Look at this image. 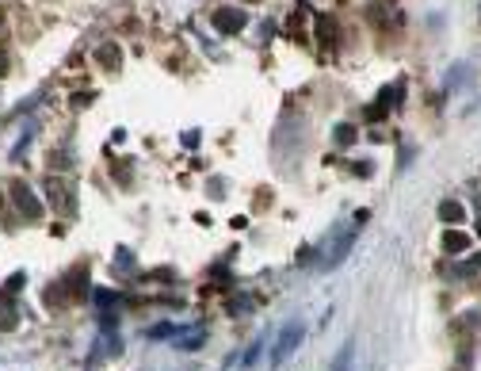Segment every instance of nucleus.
<instances>
[{
    "instance_id": "nucleus-1",
    "label": "nucleus",
    "mask_w": 481,
    "mask_h": 371,
    "mask_svg": "<svg viewBox=\"0 0 481 371\" xmlns=\"http://www.w3.org/2000/svg\"><path fill=\"white\" fill-rule=\"evenodd\" d=\"M302 337H306L302 321H287V326L279 329V337H275V344H272V368L287 364V360H290V352H295L298 344H302Z\"/></svg>"
},
{
    "instance_id": "nucleus-2",
    "label": "nucleus",
    "mask_w": 481,
    "mask_h": 371,
    "mask_svg": "<svg viewBox=\"0 0 481 371\" xmlns=\"http://www.w3.org/2000/svg\"><path fill=\"white\" fill-rule=\"evenodd\" d=\"M46 196H50V203L58 207V214H77V191H73L69 180H46Z\"/></svg>"
},
{
    "instance_id": "nucleus-3",
    "label": "nucleus",
    "mask_w": 481,
    "mask_h": 371,
    "mask_svg": "<svg viewBox=\"0 0 481 371\" xmlns=\"http://www.w3.org/2000/svg\"><path fill=\"white\" fill-rule=\"evenodd\" d=\"M210 23H214V31H222V35H241V31L249 27V15H244L241 8H214V12H210Z\"/></svg>"
},
{
    "instance_id": "nucleus-4",
    "label": "nucleus",
    "mask_w": 481,
    "mask_h": 371,
    "mask_svg": "<svg viewBox=\"0 0 481 371\" xmlns=\"http://www.w3.org/2000/svg\"><path fill=\"white\" fill-rule=\"evenodd\" d=\"M12 203H15V211L27 214V219H43V199H38L23 180H15V184H12Z\"/></svg>"
},
{
    "instance_id": "nucleus-5",
    "label": "nucleus",
    "mask_w": 481,
    "mask_h": 371,
    "mask_svg": "<svg viewBox=\"0 0 481 371\" xmlns=\"http://www.w3.org/2000/svg\"><path fill=\"white\" fill-rule=\"evenodd\" d=\"M336 20L325 12H317V43H321V50H329V46H336Z\"/></svg>"
},
{
    "instance_id": "nucleus-6",
    "label": "nucleus",
    "mask_w": 481,
    "mask_h": 371,
    "mask_svg": "<svg viewBox=\"0 0 481 371\" xmlns=\"http://www.w3.org/2000/svg\"><path fill=\"white\" fill-rule=\"evenodd\" d=\"M352 241H355V233H344V238L336 241V249H329V256L321 261V268H332V264H340L348 256V249H352Z\"/></svg>"
},
{
    "instance_id": "nucleus-7",
    "label": "nucleus",
    "mask_w": 481,
    "mask_h": 371,
    "mask_svg": "<svg viewBox=\"0 0 481 371\" xmlns=\"http://www.w3.org/2000/svg\"><path fill=\"white\" fill-rule=\"evenodd\" d=\"M96 61H100L103 69H115L119 61H122V50H119V43H103L100 50H96Z\"/></svg>"
},
{
    "instance_id": "nucleus-8",
    "label": "nucleus",
    "mask_w": 481,
    "mask_h": 371,
    "mask_svg": "<svg viewBox=\"0 0 481 371\" xmlns=\"http://www.w3.org/2000/svg\"><path fill=\"white\" fill-rule=\"evenodd\" d=\"M20 326V306L15 303H0V333H12Z\"/></svg>"
},
{
    "instance_id": "nucleus-9",
    "label": "nucleus",
    "mask_w": 481,
    "mask_h": 371,
    "mask_svg": "<svg viewBox=\"0 0 481 371\" xmlns=\"http://www.w3.org/2000/svg\"><path fill=\"white\" fill-rule=\"evenodd\" d=\"M439 219L443 222H462L466 211H462V203H454V199H443V203H439Z\"/></svg>"
},
{
    "instance_id": "nucleus-10",
    "label": "nucleus",
    "mask_w": 481,
    "mask_h": 371,
    "mask_svg": "<svg viewBox=\"0 0 481 371\" xmlns=\"http://www.w3.org/2000/svg\"><path fill=\"white\" fill-rule=\"evenodd\" d=\"M443 249H447V253H466V249H470V238H466V233H443Z\"/></svg>"
},
{
    "instance_id": "nucleus-11",
    "label": "nucleus",
    "mask_w": 481,
    "mask_h": 371,
    "mask_svg": "<svg viewBox=\"0 0 481 371\" xmlns=\"http://www.w3.org/2000/svg\"><path fill=\"white\" fill-rule=\"evenodd\" d=\"M352 360H355V341H348L344 349H340L336 364H332V371H352Z\"/></svg>"
},
{
    "instance_id": "nucleus-12",
    "label": "nucleus",
    "mask_w": 481,
    "mask_h": 371,
    "mask_svg": "<svg viewBox=\"0 0 481 371\" xmlns=\"http://www.w3.org/2000/svg\"><path fill=\"white\" fill-rule=\"evenodd\" d=\"M84 276H88V272H84V268H77L69 279H65V291H69L73 298H80V295H84Z\"/></svg>"
},
{
    "instance_id": "nucleus-13",
    "label": "nucleus",
    "mask_w": 481,
    "mask_h": 371,
    "mask_svg": "<svg viewBox=\"0 0 481 371\" xmlns=\"http://www.w3.org/2000/svg\"><path fill=\"white\" fill-rule=\"evenodd\" d=\"M332 138H336V142H340V146H352V142H355V138H360V131H355V126H352V123H340V126H336V131H332Z\"/></svg>"
},
{
    "instance_id": "nucleus-14",
    "label": "nucleus",
    "mask_w": 481,
    "mask_h": 371,
    "mask_svg": "<svg viewBox=\"0 0 481 371\" xmlns=\"http://www.w3.org/2000/svg\"><path fill=\"white\" fill-rule=\"evenodd\" d=\"M92 303L100 306V310H111V306H115V303H122V298H119L115 291H103V287H100V291L92 295Z\"/></svg>"
},
{
    "instance_id": "nucleus-15",
    "label": "nucleus",
    "mask_w": 481,
    "mask_h": 371,
    "mask_svg": "<svg viewBox=\"0 0 481 371\" xmlns=\"http://www.w3.org/2000/svg\"><path fill=\"white\" fill-rule=\"evenodd\" d=\"M23 284H27V276H23V272H12V279H8V284H4V295H15Z\"/></svg>"
},
{
    "instance_id": "nucleus-16",
    "label": "nucleus",
    "mask_w": 481,
    "mask_h": 371,
    "mask_svg": "<svg viewBox=\"0 0 481 371\" xmlns=\"http://www.w3.org/2000/svg\"><path fill=\"white\" fill-rule=\"evenodd\" d=\"M180 349H202V329H191V333L180 341Z\"/></svg>"
},
{
    "instance_id": "nucleus-17",
    "label": "nucleus",
    "mask_w": 481,
    "mask_h": 371,
    "mask_svg": "<svg viewBox=\"0 0 481 371\" xmlns=\"http://www.w3.org/2000/svg\"><path fill=\"white\" fill-rule=\"evenodd\" d=\"M168 333H172V326H153V329H149V333H145V337H149V341H165Z\"/></svg>"
},
{
    "instance_id": "nucleus-18",
    "label": "nucleus",
    "mask_w": 481,
    "mask_h": 371,
    "mask_svg": "<svg viewBox=\"0 0 481 371\" xmlns=\"http://www.w3.org/2000/svg\"><path fill=\"white\" fill-rule=\"evenodd\" d=\"M130 261H134V256H130V249H119V253H115V264H130Z\"/></svg>"
},
{
    "instance_id": "nucleus-19",
    "label": "nucleus",
    "mask_w": 481,
    "mask_h": 371,
    "mask_svg": "<svg viewBox=\"0 0 481 371\" xmlns=\"http://www.w3.org/2000/svg\"><path fill=\"white\" fill-rule=\"evenodd\" d=\"M0 203H4V199H0Z\"/></svg>"
}]
</instances>
